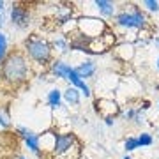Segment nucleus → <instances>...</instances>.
I'll return each mask as SVG.
<instances>
[{
    "label": "nucleus",
    "mask_w": 159,
    "mask_h": 159,
    "mask_svg": "<svg viewBox=\"0 0 159 159\" xmlns=\"http://www.w3.org/2000/svg\"><path fill=\"white\" fill-rule=\"evenodd\" d=\"M34 74V69L20 48H12L0 64V81L9 89H20Z\"/></svg>",
    "instance_id": "f257e3e1"
},
{
    "label": "nucleus",
    "mask_w": 159,
    "mask_h": 159,
    "mask_svg": "<svg viewBox=\"0 0 159 159\" xmlns=\"http://www.w3.org/2000/svg\"><path fill=\"white\" fill-rule=\"evenodd\" d=\"M20 50L23 51V55L27 57V60L30 62L34 73L39 71H48L50 64L55 58V51L51 46L50 39L41 34H30L23 39Z\"/></svg>",
    "instance_id": "f03ea898"
},
{
    "label": "nucleus",
    "mask_w": 159,
    "mask_h": 159,
    "mask_svg": "<svg viewBox=\"0 0 159 159\" xmlns=\"http://www.w3.org/2000/svg\"><path fill=\"white\" fill-rule=\"evenodd\" d=\"M113 32H143L148 27V18L143 12L142 7H138L136 4H124V9L117 11L113 18V25H110Z\"/></svg>",
    "instance_id": "7ed1b4c3"
},
{
    "label": "nucleus",
    "mask_w": 159,
    "mask_h": 159,
    "mask_svg": "<svg viewBox=\"0 0 159 159\" xmlns=\"http://www.w3.org/2000/svg\"><path fill=\"white\" fill-rule=\"evenodd\" d=\"M83 152L81 140L73 131H55V145L48 159H80Z\"/></svg>",
    "instance_id": "20e7f679"
},
{
    "label": "nucleus",
    "mask_w": 159,
    "mask_h": 159,
    "mask_svg": "<svg viewBox=\"0 0 159 159\" xmlns=\"http://www.w3.org/2000/svg\"><path fill=\"white\" fill-rule=\"evenodd\" d=\"M46 73H50L53 78H60V80H66L69 83V87H74V89H78L80 94L85 97H92V89L89 87L87 81L78 76V73L74 71V67L71 64H67L64 58H58L55 57L53 58V62L50 64V67Z\"/></svg>",
    "instance_id": "39448f33"
},
{
    "label": "nucleus",
    "mask_w": 159,
    "mask_h": 159,
    "mask_svg": "<svg viewBox=\"0 0 159 159\" xmlns=\"http://www.w3.org/2000/svg\"><path fill=\"white\" fill-rule=\"evenodd\" d=\"M74 21H76V30L89 39H97L110 29L108 21L97 16H78L74 18Z\"/></svg>",
    "instance_id": "423d86ee"
},
{
    "label": "nucleus",
    "mask_w": 159,
    "mask_h": 159,
    "mask_svg": "<svg viewBox=\"0 0 159 159\" xmlns=\"http://www.w3.org/2000/svg\"><path fill=\"white\" fill-rule=\"evenodd\" d=\"M32 7L29 2H12L9 9V21L18 30H27L32 25Z\"/></svg>",
    "instance_id": "0eeeda50"
},
{
    "label": "nucleus",
    "mask_w": 159,
    "mask_h": 159,
    "mask_svg": "<svg viewBox=\"0 0 159 159\" xmlns=\"http://www.w3.org/2000/svg\"><path fill=\"white\" fill-rule=\"evenodd\" d=\"M96 111L101 115L102 119H108V117L115 119L117 115H120L122 110H120L119 102L113 101V99H110V97H99V99H96Z\"/></svg>",
    "instance_id": "6e6552de"
},
{
    "label": "nucleus",
    "mask_w": 159,
    "mask_h": 159,
    "mask_svg": "<svg viewBox=\"0 0 159 159\" xmlns=\"http://www.w3.org/2000/svg\"><path fill=\"white\" fill-rule=\"evenodd\" d=\"M73 67L83 81L90 80L92 76L97 73V64H96V60H92V58H85V60H81L78 66H73Z\"/></svg>",
    "instance_id": "1a4fd4ad"
},
{
    "label": "nucleus",
    "mask_w": 159,
    "mask_h": 159,
    "mask_svg": "<svg viewBox=\"0 0 159 159\" xmlns=\"http://www.w3.org/2000/svg\"><path fill=\"white\" fill-rule=\"evenodd\" d=\"M23 143H25V147L29 148L30 152L34 154L37 159H44L46 154L41 150V143H39V133H35V131H30L27 136L23 138Z\"/></svg>",
    "instance_id": "9d476101"
},
{
    "label": "nucleus",
    "mask_w": 159,
    "mask_h": 159,
    "mask_svg": "<svg viewBox=\"0 0 159 159\" xmlns=\"http://www.w3.org/2000/svg\"><path fill=\"white\" fill-rule=\"evenodd\" d=\"M94 6H96L99 16L106 21V20H113L117 14V4L110 2V0H94Z\"/></svg>",
    "instance_id": "9b49d317"
},
{
    "label": "nucleus",
    "mask_w": 159,
    "mask_h": 159,
    "mask_svg": "<svg viewBox=\"0 0 159 159\" xmlns=\"http://www.w3.org/2000/svg\"><path fill=\"white\" fill-rule=\"evenodd\" d=\"M39 143H41V150L46 154V157L51 154L53 145H55V131L53 129H46L43 133H39Z\"/></svg>",
    "instance_id": "f8f14e48"
},
{
    "label": "nucleus",
    "mask_w": 159,
    "mask_h": 159,
    "mask_svg": "<svg viewBox=\"0 0 159 159\" xmlns=\"http://www.w3.org/2000/svg\"><path fill=\"white\" fill-rule=\"evenodd\" d=\"M113 53L119 58H122L124 62H127V60H131V58H133V55H134V44H133V43H127V41L119 43V44H115Z\"/></svg>",
    "instance_id": "ddd939ff"
},
{
    "label": "nucleus",
    "mask_w": 159,
    "mask_h": 159,
    "mask_svg": "<svg viewBox=\"0 0 159 159\" xmlns=\"http://www.w3.org/2000/svg\"><path fill=\"white\" fill-rule=\"evenodd\" d=\"M50 43H51V46H53V51L60 55L58 58H64L69 53V39H67V35L60 34V35H57L55 39H50Z\"/></svg>",
    "instance_id": "4468645a"
},
{
    "label": "nucleus",
    "mask_w": 159,
    "mask_h": 159,
    "mask_svg": "<svg viewBox=\"0 0 159 159\" xmlns=\"http://www.w3.org/2000/svg\"><path fill=\"white\" fill-rule=\"evenodd\" d=\"M62 102H64L62 101V90H60L58 87H53V89L48 90V94H46V104H48L53 111L62 108Z\"/></svg>",
    "instance_id": "2eb2a0df"
},
{
    "label": "nucleus",
    "mask_w": 159,
    "mask_h": 159,
    "mask_svg": "<svg viewBox=\"0 0 159 159\" xmlns=\"http://www.w3.org/2000/svg\"><path fill=\"white\" fill-rule=\"evenodd\" d=\"M62 101L67 104V106H78L81 102V94H80L78 89L74 87H67L66 90H62Z\"/></svg>",
    "instance_id": "dca6fc26"
},
{
    "label": "nucleus",
    "mask_w": 159,
    "mask_h": 159,
    "mask_svg": "<svg viewBox=\"0 0 159 159\" xmlns=\"http://www.w3.org/2000/svg\"><path fill=\"white\" fill-rule=\"evenodd\" d=\"M12 127L11 122V111H9V106L7 104H2L0 106V131H7Z\"/></svg>",
    "instance_id": "f3484780"
},
{
    "label": "nucleus",
    "mask_w": 159,
    "mask_h": 159,
    "mask_svg": "<svg viewBox=\"0 0 159 159\" xmlns=\"http://www.w3.org/2000/svg\"><path fill=\"white\" fill-rule=\"evenodd\" d=\"M9 37L4 30H0V64L4 62V58L7 57V53H9Z\"/></svg>",
    "instance_id": "a211bd4d"
},
{
    "label": "nucleus",
    "mask_w": 159,
    "mask_h": 159,
    "mask_svg": "<svg viewBox=\"0 0 159 159\" xmlns=\"http://www.w3.org/2000/svg\"><path fill=\"white\" fill-rule=\"evenodd\" d=\"M136 140H138V147H150L154 143V138L150 133H140L136 136Z\"/></svg>",
    "instance_id": "6ab92c4d"
},
{
    "label": "nucleus",
    "mask_w": 159,
    "mask_h": 159,
    "mask_svg": "<svg viewBox=\"0 0 159 159\" xmlns=\"http://www.w3.org/2000/svg\"><path fill=\"white\" fill-rule=\"evenodd\" d=\"M138 140H136V136H127L124 140V150L127 154L129 152H134V150H138Z\"/></svg>",
    "instance_id": "aec40b11"
},
{
    "label": "nucleus",
    "mask_w": 159,
    "mask_h": 159,
    "mask_svg": "<svg viewBox=\"0 0 159 159\" xmlns=\"http://www.w3.org/2000/svg\"><path fill=\"white\" fill-rule=\"evenodd\" d=\"M142 6L150 12H159V0H143Z\"/></svg>",
    "instance_id": "412c9836"
},
{
    "label": "nucleus",
    "mask_w": 159,
    "mask_h": 159,
    "mask_svg": "<svg viewBox=\"0 0 159 159\" xmlns=\"http://www.w3.org/2000/svg\"><path fill=\"white\" fill-rule=\"evenodd\" d=\"M136 111H138V108H133V106H131V108H127L125 111H120V115H122V119H124L125 122H133Z\"/></svg>",
    "instance_id": "4be33fe9"
},
{
    "label": "nucleus",
    "mask_w": 159,
    "mask_h": 159,
    "mask_svg": "<svg viewBox=\"0 0 159 159\" xmlns=\"http://www.w3.org/2000/svg\"><path fill=\"white\" fill-rule=\"evenodd\" d=\"M7 4L4 0H0V30L4 29V25H6V12H7Z\"/></svg>",
    "instance_id": "5701e85b"
},
{
    "label": "nucleus",
    "mask_w": 159,
    "mask_h": 159,
    "mask_svg": "<svg viewBox=\"0 0 159 159\" xmlns=\"http://www.w3.org/2000/svg\"><path fill=\"white\" fill-rule=\"evenodd\" d=\"M30 131H32V129L25 127V125H16V127H14V133H16V136H18V138H21V140L27 136V134H29Z\"/></svg>",
    "instance_id": "b1692460"
},
{
    "label": "nucleus",
    "mask_w": 159,
    "mask_h": 159,
    "mask_svg": "<svg viewBox=\"0 0 159 159\" xmlns=\"http://www.w3.org/2000/svg\"><path fill=\"white\" fill-rule=\"evenodd\" d=\"M104 124L108 125V127H111V125L115 124V119H111V117H108V119H104Z\"/></svg>",
    "instance_id": "393cba45"
},
{
    "label": "nucleus",
    "mask_w": 159,
    "mask_h": 159,
    "mask_svg": "<svg viewBox=\"0 0 159 159\" xmlns=\"http://www.w3.org/2000/svg\"><path fill=\"white\" fill-rule=\"evenodd\" d=\"M12 159H29V157H27V156H23V154H14Z\"/></svg>",
    "instance_id": "a878e982"
},
{
    "label": "nucleus",
    "mask_w": 159,
    "mask_h": 159,
    "mask_svg": "<svg viewBox=\"0 0 159 159\" xmlns=\"http://www.w3.org/2000/svg\"><path fill=\"white\" fill-rule=\"evenodd\" d=\"M154 44H156V46L159 48V39H154Z\"/></svg>",
    "instance_id": "bb28decb"
},
{
    "label": "nucleus",
    "mask_w": 159,
    "mask_h": 159,
    "mask_svg": "<svg viewBox=\"0 0 159 159\" xmlns=\"http://www.w3.org/2000/svg\"><path fill=\"white\" fill-rule=\"evenodd\" d=\"M122 159H133V157H131V156H127V154H125V156H124V157H122Z\"/></svg>",
    "instance_id": "cd10ccee"
},
{
    "label": "nucleus",
    "mask_w": 159,
    "mask_h": 159,
    "mask_svg": "<svg viewBox=\"0 0 159 159\" xmlns=\"http://www.w3.org/2000/svg\"><path fill=\"white\" fill-rule=\"evenodd\" d=\"M156 67H157V69H159V58H157V62H156Z\"/></svg>",
    "instance_id": "c85d7f7f"
},
{
    "label": "nucleus",
    "mask_w": 159,
    "mask_h": 159,
    "mask_svg": "<svg viewBox=\"0 0 159 159\" xmlns=\"http://www.w3.org/2000/svg\"><path fill=\"white\" fill-rule=\"evenodd\" d=\"M157 106H159V102H157Z\"/></svg>",
    "instance_id": "c756f323"
}]
</instances>
